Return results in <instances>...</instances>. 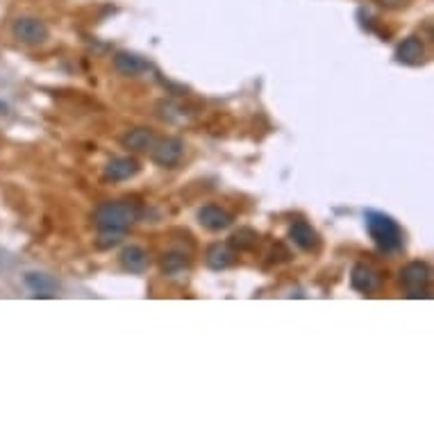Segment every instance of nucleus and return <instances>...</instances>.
I'll return each mask as SVG.
<instances>
[{"instance_id":"f257e3e1","label":"nucleus","mask_w":434,"mask_h":434,"mask_svg":"<svg viewBox=\"0 0 434 434\" xmlns=\"http://www.w3.org/2000/svg\"><path fill=\"white\" fill-rule=\"evenodd\" d=\"M141 218V207L132 200H105L91 211L96 230H121L125 232Z\"/></svg>"},{"instance_id":"f03ea898","label":"nucleus","mask_w":434,"mask_h":434,"mask_svg":"<svg viewBox=\"0 0 434 434\" xmlns=\"http://www.w3.org/2000/svg\"><path fill=\"white\" fill-rule=\"evenodd\" d=\"M364 218H366L369 237L382 253L393 255V253H398V250H402L405 237H402V228L398 225V221L391 218L389 214H384V211H375V209L366 211Z\"/></svg>"},{"instance_id":"7ed1b4c3","label":"nucleus","mask_w":434,"mask_h":434,"mask_svg":"<svg viewBox=\"0 0 434 434\" xmlns=\"http://www.w3.org/2000/svg\"><path fill=\"white\" fill-rule=\"evenodd\" d=\"M432 268L428 262H409L402 266L400 282L409 298H426L430 291Z\"/></svg>"},{"instance_id":"20e7f679","label":"nucleus","mask_w":434,"mask_h":434,"mask_svg":"<svg viewBox=\"0 0 434 434\" xmlns=\"http://www.w3.org/2000/svg\"><path fill=\"white\" fill-rule=\"evenodd\" d=\"M12 34H14V39L18 44H23V46H41V44L48 41L51 30H48V25L41 21V18L21 16V18H16L14 21Z\"/></svg>"},{"instance_id":"39448f33","label":"nucleus","mask_w":434,"mask_h":434,"mask_svg":"<svg viewBox=\"0 0 434 434\" xmlns=\"http://www.w3.org/2000/svg\"><path fill=\"white\" fill-rule=\"evenodd\" d=\"M148 152L152 164H157L159 169H176L185 155V141L178 137H164L152 143Z\"/></svg>"},{"instance_id":"423d86ee","label":"nucleus","mask_w":434,"mask_h":434,"mask_svg":"<svg viewBox=\"0 0 434 434\" xmlns=\"http://www.w3.org/2000/svg\"><path fill=\"white\" fill-rule=\"evenodd\" d=\"M141 171V164L139 159H134L132 155H125V157H112L107 164L103 166V180L105 182H125V180H132L134 176H139Z\"/></svg>"},{"instance_id":"0eeeda50","label":"nucleus","mask_w":434,"mask_h":434,"mask_svg":"<svg viewBox=\"0 0 434 434\" xmlns=\"http://www.w3.org/2000/svg\"><path fill=\"white\" fill-rule=\"evenodd\" d=\"M112 66L119 75H125V78H137V75L150 71V62L146 57H141L132 51H119L112 57Z\"/></svg>"},{"instance_id":"6e6552de","label":"nucleus","mask_w":434,"mask_h":434,"mask_svg":"<svg viewBox=\"0 0 434 434\" xmlns=\"http://www.w3.org/2000/svg\"><path fill=\"white\" fill-rule=\"evenodd\" d=\"M119 264H121L123 271H128V273H132V275H141V273L148 271L150 255H148L146 248H141V246H137V244H130V246H125V248L121 250Z\"/></svg>"},{"instance_id":"1a4fd4ad","label":"nucleus","mask_w":434,"mask_h":434,"mask_svg":"<svg viewBox=\"0 0 434 434\" xmlns=\"http://www.w3.org/2000/svg\"><path fill=\"white\" fill-rule=\"evenodd\" d=\"M232 221L235 216L221 205H202L198 209V223L209 232H221V230L232 225Z\"/></svg>"},{"instance_id":"9d476101","label":"nucleus","mask_w":434,"mask_h":434,"mask_svg":"<svg viewBox=\"0 0 434 434\" xmlns=\"http://www.w3.org/2000/svg\"><path fill=\"white\" fill-rule=\"evenodd\" d=\"M395 62L405 64V66H421L426 64V46L419 39V37H407L395 46Z\"/></svg>"},{"instance_id":"9b49d317","label":"nucleus","mask_w":434,"mask_h":434,"mask_svg":"<svg viewBox=\"0 0 434 434\" xmlns=\"http://www.w3.org/2000/svg\"><path fill=\"white\" fill-rule=\"evenodd\" d=\"M25 287L30 289L34 298H55L60 291V282L51 273H39V271H27L23 275Z\"/></svg>"},{"instance_id":"f8f14e48","label":"nucleus","mask_w":434,"mask_h":434,"mask_svg":"<svg viewBox=\"0 0 434 434\" xmlns=\"http://www.w3.org/2000/svg\"><path fill=\"white\" fill-rule=\"evenodd\" d=\"M289 239H291L301 250H305V253H316L318 246H321V237H318L312 223H307V221H296V223L289 228Z\"/></svg>"},{"instance_id":"ddd939ff","label":"nucleus","mask_w":434,"mask_h":434,"mask_svg":"<svg viewBox=\"0 0 434 434\" xmlns=\"http://www.w3.org/2000/svg\"><path fill=\"white\" fill-rule=\"evenodd\" d=\"M237 262V250L230 244H209L207 253H205V264L211 268V271H225Z\"/></svg>"},{"instance_id":"4468645a","label":"nucleus","mask_w":434,"mask_h":434,"mask_svg":"<svg viewBox=\"0 0 434 434\" xmlns=\"http://www.w3.org/2000/svg\"><path fill=\"white\" fill-rule=\"evenodd\" d=\"M350 287L360 294H373L380 289V275L369 264H355L350 273Z\"/></svg>"},{"instance_id":"2eb2a0df","label":"nucleus","mask_w":434,"mask_h":434,"mask_svg":"<svg viewBox=\"0 0 434 434\" xmlns=\"http://www.w3.org/2000/svg\"><path fill=\"white\" fill-rule=\"evenodd\" d=\"M155 141H157L155 130H150V128H134V130H128L121 137V146L125 150H130V152H148Z\"/></svg>"},{"instance_id":"dca6fc26","label":"nucleus","mask_w":434,"mask_h":434,"mask_svg":"<svg viewBox=\"0 0 434 434\" xmlns=\"http://www.w3.org/2000/svg\"><path fill=\"white\" fill-rule=\"evenodd\" d=\"M228 244L232 246L237 253H250L259 246V232L253 228H239L230 235Z\"/></svg>"},{"instance_id":"f3484780","label":"nucleus","mask_w":434,"mask_h":434,"mask_svg":"<svg viewBox=\"0 0 434 434\" xmlns=\"http://www.w3.org/2000/svg\"><path fill=\"white\" fill-rule=\"evenodd\" d=\"M159 268L164 275H180L189 268V257L178 250H169L159 257Z\"/></svg>"},{"instance_id":"a211bd4d","label":"nucleus","mask_w":434,"mask_h":434,"mask_svg":"<svg viewBox=\"0 0 434 434\" xmlns=\"http://www.w3.org/2000/svg\"><path fill=\"white\" fill-rule=\"evenodd\" d=\"M123 239V232L121 230H98V239H96V248L98 250H107V248H114L119 246Z\"/></svg>"},{"instance_id":"6ab92c4d","label":"nucleus","mask_w":434,"mask_h":434,"mask_svg":"<svg viewBox=\"0 0 434 434\" xmlns=\"http://www.w3.org/2000/svg\"><path fill=\"white\" fill-rule=\"evenodd\" d=\"M380 5H384V7H405L407 3H405V0H380Z\"/></svg>"}]
</instances>
